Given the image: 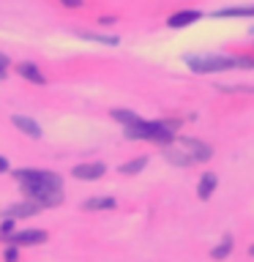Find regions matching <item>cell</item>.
<instances>
[{"label": "cell", "instance_id": "52a82bcc", "mask_svg": "<svg viewBox=\"0 0 254 262\" xmlns=\"http://www.w3.org/2000/svg\"><path fill=\"white\" fill-rule=\"evenodd\" d=\"M41 210V205L38 202H33V200H28V202H19V205H11L3 216L6 219H22V216H36V213Z\"/></svg>", "mask_w": 254, "mask_h": 262}, {"label": "cell", "instance_id": "7c38bea8", "mask_svg": "<svg viewBox=\"0 0 254 262\" xmlns=\"http://www.w3.org/2000/svg\"><path fill=\"white\" fill-rule=\"evenodd\" d=\"M232 243H235V241H232V235H224V237H221V243L210 251V257H213V259H227V257H229V251H232Z\"/></svg>", "mask_w": 254, "mask_h": 262}, {"label": "cell", "instance_id": "8fae6325", "mask_svg": "<svg viewBox=\"0 0 254 262\" xmlns=\"http://www.w3.org/2000/svg\"><path fill=\"white\" fill-rule=\"evenodd\" d=\"M16 71H19L25 79L36 82V85H44V82H47V79H44V74L38 71V66H36V63H19V66H16Z\"/></svg>", "mask_w": 254, "mask_h": 262}, {"label": "cell", "instance_id": "5b68a950", "mask_svg": "<svg viewBox=\"0 0 254 262\" xmlns=\"http://www.w3.org/2000/svg\"><path fill=\"white\" fill-rule=\"evenodd\" d=\"M104 172H107V167H104L101 161H96V164H77L71 175L79 178V180H98Z\"/></svg>", "mask_w": 254, "mask_h": 262}, {"label": "cell", "instance_id": "ffe728a7", "mask_svg": "<svg viewBox=\"0 0 254 262\" xmlns=\"http://www.w3.org/2000/svg\"><path fill=\"white\" fill-rule=\"evenodd\" d=\"M63 6H69V8H79L82 6V0H60Z\"/></svg>", "mask_w": 254, "mask_h": 262}, {"label": "cell", "instance_id": "44dd1931", "mask_svg": "<svg viewBox=\"0 0 254 262\" xmlns=\"http://www.w3.org/2000/svg\"><path fill=\"white\" fill-rule=\"evenodd\" d=\"M6 169H8V161H6V159H0V172H6Z\"/></svg>", "mask_w": 254, "mask_h": 262}, {"label": "cell", "instance_id": "3957f363", "mask_svg": "<svg viewBox=\"0 0 254 262\" xmlns=\"http://www.w3.org/2000/svg\"><path fill=\"white\" fill-rule=\"evenodd\" d=\"M188 69L194 74H213V71H229V69H251L254 60L249 57H227V55H202L188 57Z\"/></svg>", "mask_w": 254, "mask_h": 262}, {"label": "cell", "instance_id": "4fadbf2b", "mask_svg": "<svg viewBox=\"0 0 254 262\" xmlns=\"http://www.w3.org/2000/svg\"><path fill=\"white\" fill-rule=\"evenodd\" d=\"M216 16H254V6H232V8H221Z\"/></svg>", "mask_w": 254, "mask_h": 262}, {"label": "cell", "instance_id": "ba28073f", "mask_svg": "<svg viewBox=\"0 0 254 262\" xmlns=\"http://www.w3.org/2000/svg\"><path fill=\"white\" fill-rule=\"evenodd\" d=\"M216 186H219V178L213 175V172H205L202 180H200V186H197V194H200V200H210V194L216 191Z\"/></svg>", "mask_w": 254, "mask_h": 262}, {"label": "cell", "instance_id": "7402d4cb", "mask_svg": "<svg viewBox=\"0 0 254 262\" xmlns=\"http://www.w3.org/2000/svg\"><path fill=\"white\" fill-rule=\"evenodd\" d=\"M249 254H251V257H254V246H251V249H249Z\"/></svg>", "mask_w": 254, "mask_h": 262}, {"label": "cell", "instance_id": "8992f818", "mask_svg": "<svg viewBox=\"0 0 254 262\" xmlns=\"http://www.w3.org/2000/svg\"><path fill=\"white\" fill-rule=\"evenodd\" d=\"M44 241H47L44 229H25V232H16L11 237L14 246H38V243H44Z\"/></svg>", "mask_w": 254, "mask_h": 262}, {"label": "cell", "instance_id": "6da1fadb", "mask_svg": "<svg viewBox=\"0 0 254 262\" xmlns=\"http://www.w3.org/2000/svg\"><path fill=\"white\" fill-rule=\"evenodd\" d=\"M14 178L19 180L22 194L28 200L38 202L41 208H52L63 202V180L55 172L47 169H16Z\"/></svg>", "mask_w": 254, "mask_h": 262}, {"label": "cell", "instance_id": "7a4b0ae2", "mask_svg": "<svg viewBox=\"0 0 254 262\" xmlns=\"http://www.w3.org/2000/svg\"><path fill=\"white\" fill-rule=\"evenodd\" d=\"M213 156L210 145L200 142V139L192 137H172L167 145H164V159L175 167H192V164H202Z\"/></svg>", "mask_w": 254, "mask_h": 262}, {"label": "cell", "instance_id": "2e32d148", "mask_svg": "<svg viewBox=\"0 0 254 262\" xmlns=\"http://www.w3.org/2000/svg\"><path fill=\"white\" fill-rule=\"evenodd\" d=\"M112 118L118 120V123H123V126H129V123H134V120H139L131 110H112Z\"/></svg>", "mask_w": 254, "mask_h": 262}, {"label": "cell", "instance_id": "5bb4252c", "mask_svg": "<svg viewBox=\"0 0 254 262\" xmlns=\"http://www.w3.org/2000/svg\"><path fill=\"white\" fill-rule=\"evenodd\" d=\"M145 164H147V156H139V159L123 164V167H120V175H137L139 169H145Z\"/></svg>", "mask_w": 254, "mask_h": 262}, {"label": "cell", "instance_id": "d6986e66", "mask_svg": "<svg viewBox=\"0 0 254 262\" xmlns=\"http://www.w3.org/2000/svg\"><path fill=\"white\" fill-rule=\"evenodd\" d=\"M6 262H16V246H14V249H8V251H6Z\"/></svg>", "mask_w": 254, "mask_h": 262}, {"label": "cell", "instance_id": "e0dca14e", "mask_svg": "<svg viewBox=\"0 0 254 262\" xmlns=\"http://www.w3.org/2000/svg\"><path fill=\"white\" fill-rule=\"evenodd\" d=\"M79 36L88 38V41H96V44H107V47L118 44V38H115V36H96V33H79Z\"/></svg>", "mask_w": 254, "mask_h": 262}, {"label": "cell", "instance_id": "30bf717a", "mask_svg": "<svg viewBox=\"0 0 254 262\" xmlns=\"http://www.w3.org/2000/svg\"><path fill=\"white\" fill-rule=\"evenodd\" d=\"M14 126L16 128H22V134H28L33 139H38L41 137V128H38V123L36 120H30V118H22V115H14Z\"/></svg>", "mask_w": 254, "mask_h": 262}, {"label": "cell", "instance_id": "9c48e42d", "mask_svg": "<svg viewBox=\"0 0 254 262\" xmlns=\"http://www.w3.org/2000/svg\"><path fill=\"white\" fill-rule=\"evenodd\" d=\"M200 16H202L200 11H180V14H172L167 19V25H170V28H188V25L197 22Z\"/></svg>", "mask_w": 254, "mask_h": 262}, {"label": "cell", "instance_id": "9a60e30c", "mask_svg": "<svg viewBox=\"0 0 254 262\" xmlns=\"http://www.w3.org/2000/svg\"><path fill=\"white\" fill-rule=\"evenodd\" d=\"M88 210H107V208H115V200L112 196H96V200H88L85 202Z\"/></svg>", "mask_w": 254, "mask_h": 262}, {"label": "cell", "instance_id": "ac0fdd59", "mask_svg": "<svg viewBox=\"0 0 254 262\" xmlns=\"http://www.w3.org/2000/svg\"><path fill=\"white\" fill-rule=\"evenodd\" d=\"M6 74H8V57H6V55H0V79H3Z\"/></svg>", "mask_w": 254, "mask_h": 262}, {"label": "cell", "instance_id": "277c9868", "mask_svg": "<svg viewBox=\"0 0 254 262\" xmlns=\"http://www.w3.org/2000/svg\"><path fill=\"white\" fill-rule=\"evenodd\" d=\"M126 137L129 139H147V142H159L167 145L175 137V123H161V120H134L126 126Z\"/></svg>", "mask_w": 254, "mask_h": 262}]
</instances>
